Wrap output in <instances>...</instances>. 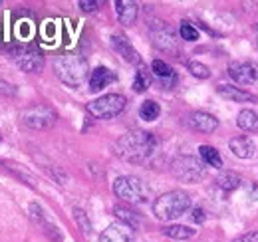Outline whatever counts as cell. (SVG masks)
<instances>
[{
  "label": "cell",
  "mask_w": 258,
  "mask_h": 242,
  "mask_svg": "<svg viewBox=\"0 0 258 242\" xmlns=\"http://www.w3.org/2000/svg\"><path fill=\"white\" fill-rule=\"evenodd\" d=\"M193 220L195 222H203V220H205V211H203V209H195Z\"/></svg>",
  "instance_id": "cell-32"
},
{
  "label": "cell",
  "mask_w": 258,
  "mask_h": 242,
  "mask_svg": "<svg viewBox=\"0 0 258 242\" xmlns=\"http://www.w3.org/2000/svg\"><path fill=\"white\" fill-rule=\"evenodd\" d=\"M187 66H189V72L193 74L195 78H199V80H207V78L211 76V70H209L205 64H201V62L191 60Z\"/></svg>",
  "instance_id": "cell-26"
},
{
  "label": "cell",
  "mask_w": 258,
  "mask_h": 242,
  "mask_svg": "<svg viewBox=\"0 0 258 242\" xmlns=\"http://www.w3.org/2000/svg\"><path fill=\"white\" fill-rule=\"evenodd\" d=\"M217 91H219V95H223L225 99L240 101V103H244V101H254V99H256L252 93L240 90V88H234V86H219Z\"/></svg>",
  "instance_id": "cell-17"
},
{
  "label": "cell",
  "mask_w": 258,
  "mask_h": 242,
  "mask_svg": "<svg viewBox=\"0 0 258 242\" xmlns=\"http://www.w3.org/2000/svg\"><path fill=\"white\" fill-rule=\"evenodd\" d=\"M54 70H56V76L66 86L78 88L84 84L88 76V62L80 54H62L54 62Z\"/></svg>",
  "instance_id": "cell-2"
},
{
  "label": "cell",
  "mask_w": 258,
  "mask_h": 242,
  "mask_svg": "<svg viewBox=\"0 0 258 242\" xmlns=\"http://www.w3.org/2000/svg\"><path fill=\"white\" fill-rule=\"evenodd\" d=\"M111 46H113L115 52L121 54L123 60L129 62V64H139V62H141L139 60V54L135 52V48L131 46V42H129L123 34H113V36H111Z\"/></svg>",
  "instance_id": "cell-13"
},
{
  "label": "cell",
  "mask_w": 258,
  "mask_h": 242,
  "mask_svg": "<svg viewBox=\"0 0 258 242\" xmlns=\"http://www.w3.org/2000/svg\"><path fill=\"white\" fill-rule=\"evenodd\" d=\"M151 38H153V44L163 50V52H175L177 50V40H175V34L169 26H165L163 22H155L151 24Z\"/></svg>",
  "instance_id": "cell-10"
},
{
  "label": "cell",
  "mask_w": 258,
  "mask_h": 242,
  "mask_svg": "<svg viewBox=\"0 0 258 242\" xmlns=\"http://www.w3.org/2000/svg\"><path fill=\"white\" fill-rule=\"evenodd\" d=\"M163 234L169 236V238H175V240H187V238L193 236L195 230L189 226H183V224H171V226L163 228Z\"/></svg>",
  "instance_id": "cell-19"
},
{
  "label": "cell",
  "mask_w": 258,
  "mask_h": 242,
  "mask_svg": "<svg viewBox=\"0 0 258 242\" xmlns=\"http://www.w3.org/2000/svg\"><path fill=\"white\" fill-rule=\"evenodd\" d=\"M113 193L117 195V199L127 201V203H145L149 199V189L147 185L137 179V177H117L113 181Z\"/></svg>",
  "instance_id": "cell-5"
},
{
  "label": "cell",
  "mask_w": 258,
  "mask_h": 242,
  "mask_svg": "<svg viewBox=\"0 0 258 242\" xmlns=\"http://www.w3.org/2000/svg\"><path fill=\"white\" fill-rule=\"evenodd\" d=\"M74 216H76V220H78V224H80L82 232L90 234V232H92V224H90V220H88L86 212L82 211V209H74Z\"/></svg>",
  "instance_id": "cell-28"
},
{
  "label": "cell",
  "mask_w": 258,
  "mask_h": 242,
  "mask_svg": "<svg viewBox=\"0 0 258 242\" xmlns=\"http://www.w3.org/2000/svg\"><path fill=\"white\" fill-rule=\"evenodd\" d=\"M228 147L238 159H250L254 155V141L250 137H232L228 141Z\"/></svg>",
  "instance_id": "cell-15"
},
{
  "label": "cell",
  "mask_w": 258,
  "mask_h": 242,
  "mask_svg": "<svg viewBox=\"0 0 258 242\" xmlns=\"http://www.w3.org/2000/svg\"><path fill=\"white\" fill-rule=\"evenodd\" d=\"M171 171L179 181L183 183H197L205 179V175H207L205 163L197 157H179L177 161H173Z\"/></svg>",
  "instance_id": "cell-6"
},
{
  "label": "cell",
  "mask_w": 258,
  "mask_h": 242,
  "mask_svg": "<svg viewBox=\"0 0 258 242\" xmlns=\"http://www.w3.org/2000/svg\"><path fill=\"white\" fill-rule=\"evenodd\" d=\"M135 240V228H131L125 222H113L109 224L101 236L99 242H133Z\"/></svg>",
  "instance_id": "cell-11"
},
{
  "label": "cell",
  "mask_w": 258,
  "mask_h": 242,
  "mask_svg": "<svg viewBox=\"0 0 258 242\" xmlns=\"http://www.w3.org/2000/svg\"><path fill=\"white\" fill-rule=\"evenodd\" d=\"M191 209V197L185 191H169L153 203V214L159 220H175Z\"/></svg>",
  "instance_id": "cell-3"
},
{
  "label": "cell",
  "mask_w": 258,
  "mask_h": 242,
  "mask_svg": "<svg viewBox=\"0 0 258 242\" xmlns=\"http://www.w3.org/2000/svg\"><path fill=\"white\" fill-rule=\"evenodd\" d=\"M113 214L119 218V222H125V224H129L131 228H135V226L139 224V216H137V212H133L131 209H127V207L117 205V207L113 209Z\"/></svg>",
  "instance_id": "cell-23"
},
{
  "label": "cell",
  "mask_w": 258,
  "mask_h": 242,
  "mask_svg": "<svg viewBox=\"0 0 258 242\" xmlns=\"http://www.w3.org/2000/svg\"><path fill=\"white\" fill-rule=\"evenodd\" d=\"M149 84H151L149 72L145 68H139V72L135 74V80H133V90L137 91V93H141V91H145L149 88Z\"/></svg>",
  "instance_id": "cell-25"
},
{
  "label": "cell",
  "mask_w": 258,
  "mask_h": 242,
  "mask_svg": "<svg viewBox=\"0 0 258 242\" xmlns=\"http://www.w3.org/2000/svg\"><path fill=\"white\" fill-rule=\"evenodd\" d=\"M179 34H181V38L183 40H187V42H195V40H199V32L195 28L193 24H189V22H181V26H179Z\"/></svg>",
  "instance_id": "cell-27"
},
{
  "label": "cell",
  "mask_w": 258,
  "mask_h": 242,
  "mask_svg": "<svg viewBox=\"0 0 258 242\" xmlns=\"http://www.w3.org/2000/svg\"><path fill=\"white\" fill-rule=\"evenodd\" d=\"M236 125L242 129V131H258V113L252 109H242L236 117Z\"/></svg>",
  "instance_id": "cell-18"
},
{
  "label": "cell",
  "mask_w": 258,
  "mask_h": 242,
  "mask_svg": "<svg viewBox=\"0 0 258 242\" xmlns=\"http://www.w3.org/2000/svg\"><path fill=\"white\" fill-rule=\"evenodd\" d=\"M0 93H2V95H14V93H16V88L0 78Z\"/></svg>",
  "instance_id": "cell-30"
},
{
  "label": "cell",
  "mask_w": 258,
  "mask_h": 242,
  "mask_svg": "<svg viewBox=\"0 0 258 242\" xmlns=\"http://www.w3.org/2000/svg\"><path fill=\"white\" fill-rule=\"evenodd\" d=\"M240 177L236 175V173H232V171H223L219 177H217V185L221 187V189H225V191H234V189H238L240 187Z\"/></svg>",
  "instance_id": "cell-22"
},
{
  "label": "cell",
  "mask_w": 258,
  "mask_h": 242,
  "mask_svg": "<svg viewBox=\"0 0 258 242\" xmlns=\"http://www.w3.org/2000/svg\"><path fill=\"white\" fill-rule=\"evenodd\" d=\"M228 76L242 86L248 84H258V64H248V62H232L228 66Z\"/></svg>",
  "instance_id": "cell-9"
},
{
  "label": "cell",
  "mask_w": 258,
  "mask_h": 242,
  "mask_svg": "<svg viewBox=\"0 0 258 242\" xmlns=\"http://www.w3.org/2000/svg\"><path fill=\"white\" fill-rule=\"evenodd\" d=\"M78 6H80L82 10H86V12H94L97 6H99V2H96V0H80Z\"/></svg>",
  "instance_id": "cell-29"
},
{
  "label": "cell",
  "mask_w": 258,
  "mask_h": 242,
  "mask_svg": "<svg viewBox=\"0 0 258 242\" xmlns=\"http://www.w3.org/2000/svg\"><path fill=\"white\" fill-rule=\"evenodd\" d=\"M115 80H117L115 72H111L109 68L99 66V68H96V70L92 72V76H90V90L92 91L103 90V88H107L109 84H113Z\"/></svg>",
  "instance_id": "cell-14"
},
{
  "label": "cell",
  "mask_w": 258,
  "mask_h": 242,
  "mask_svg": "<svg viewBox=\"0 0 258 242\" xmlns=\"http://www.w3.org/2000/svg\"><path fill=\"white\" fill-rule=\"evenodd\" d=\"M20 121L30 129H48L56 123V111L50 105L38 103L20 113Z\"/></svg>",
  "instance_id": "cell-7"
},
{
  "label": "cell",
  "mask_w": 258,
  "mask_h": 242,
  "mask_svg": "<svg viewBox=\"0 0 258 242\" xmlns=\"http://www.w3.org/2000/svg\"><path fill=\"white\" fill-rule=\"evenodd\" d=\"M127 99L121 93H105L88 103V113L96 119H113L123 113Z\"/></svg>",
  "instance_id": "cell-4"
},
{
  "label": "cell",
  "mask_w": 258,
  "mask_h": 242,
  "mask_svg": "<svg viewBox=\"0 0 258 242\" xmlns=\"http://www.w3.org/2000/svg\"><path fill=\"white\" fill-rule=\"evenodd\" d=\"M159 113H161V107H159V103L153 101V99L143 101L141 107H139V117L145 121H155L159 117Z\"/></svg>",
  "instance_id": "cell-21"
},
{
  "label": "cell",
  "mask_w": 258,
  "mask_h": 242,
  "mask_svg": "<svg viewBox=\"0 0 258 242\" xmlns=\"http://www.w3.org/2000/svg\"><path fill=\"white\" fill-rule=\"evenodd\" d=\"M115 12H117V18L121 24H133L135 18H137V4L131 2V0H117L115 2Z\"/></svg>",
  "instance_id": "cell-16"
},
{
  "label": "cell",
  "mask_w": 258,
  "mask_h": 242,
  "mask_svg": "<svg viewBox=\"0 0 258 242\" xmlns=\"http://www.w3.org/2000/svg\"><path fill=\"white\" fill-rule=\"evenodd\" d=\"M115 149H117V155L129 163H145L157 151V139L149 131L135 129L117 139Z\"/></svg>",
  "instance_id": "cell-1"
},
{
  "label": "cell",
  "mask_w": 258,
  "mask_h": 242,
  "mask_svg": "<svg viewBox=\"0 0 258 242\" xmlns=\"http://www.w3.org/2000/svg\"><path fill=\"white\" fill-rule=\"evenodd\" d=\"M199 155H201V159H203L207 165L217 167V169L223 167V157L219 155V151H217L215 147H211V145H201V147H199Z\"/></svg>",
  "instance_id": "cell-20"
},
{
  "label": "cell",
  "mask_w": 258,
  "mask_h": 242,
  "mask_svg": "<svg viewBox=\"0 0 258 242\" xmlns=\"http://www.w3.org/2000/svg\"><path fill=\"white\" fill-rule=\"evenodd\" d=\"M10 54H12L10 58H14V62L18 64V68L22 72L38 74L44 68V56H42V52L32 48V46H16V48H10Z\"/></svg>",
  "instance_id": "cell-8"
},
{
  "label": "cell",
  "mask_w": 258,
  "mask_h": 242,
  "mask_svg": "<svg viewBox=\"0 0 258 242\" xmlns=\"http://www.w3.org/2000/svg\"><path fill=\"white\" fill-rule=\"evenodd\" d=\"M234 242H258V228H256V230L246 232V234H242L240 238H236Z\"/></svg>",
  "instance_id": "cell-31"
},
{
  "label": "cell",
  "mask_w": 258,
  "mask_h": 242,
  "mask_svg": "<svg viewBox=\"0 0 258 242\" xmlns=\"http://www.w3.org/2000/svg\"><path fill=\"white\" fill-rule=\"evenodd\" d=\"M151 72L159 78V80H163V84H167V80L171 78H175V72H173V68L169 66V64H165L163 60H153V64H151Z\"/></svg>",
  "instance_id": "cell-24"
},
{
  "label": "cell",
  "mask_w": 258,
  "mask_h": 242,
  "mask_svg": "<svg viewBox=\"0 0 258 242\" xmlns=\"http://www.w3.org/2000/svg\"><path fill=\"white\" fill-rule=\"evenodd\" d=\"M187 121L195 131H201V133H213L219 127V119L207 111H193Z\"/></svg>",
  "instance_id": "cell-12"
}]
</instances>
